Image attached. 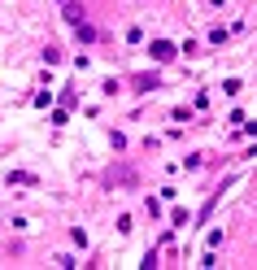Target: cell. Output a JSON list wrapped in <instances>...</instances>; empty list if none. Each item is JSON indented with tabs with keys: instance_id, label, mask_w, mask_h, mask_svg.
Here are the masks:
<instances>
[{
	"instance_id": "cell-1",
	"label": "cell",
	"mask_w": 257,
	"mask_h": 270,
	"mask_svg": "<svg viewBox=\"0 0 257 270\" xmlns=\"http://www.w3.org/2000/svg\"><path fill=\"white\" fill-rule=\"evenodd\" d=\"M149 53L157 57V61H170V57H174V48H170L166 40H153V48H149Z\"/></svg>"
},
{
	"instance_id": "cell-2",
	"label": "cell",
	"mask_w": 257,
	"mask_h": 270,
	"mask_svg": "<svg viewBox=\"0 0 257 270\" xmlns=\"http://www.w3.org/2000/svg\"><path fill=\"white\" fill-rule=\"evenodd\" d=\"M22 183V187H35V174H22V170H9V187Z\"/></svg>"
}]
</instances>
